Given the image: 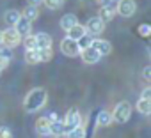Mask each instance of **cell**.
I'll use <instances>...</instances> for the list:
<instances>
[{
  "label": "cell",
  "mask_w": 151,
  "mask_h": 138,
  "mask_svg": "<svg viewBox=\"0 0 151 138\" xmlns=\"http://www.w3.org/2000/svg\"><path fill=\"white\" fill-rule=\"evenodd\" d=\"M46 117L50 119V122H53V120H57V119H59V115H57L55 112H52V113H50V115H46Z\"/></svg>",
  "instance_id": "cell-34"
},
{
  "label": "cell",
  "mask_w": 151,
  "mask_h": 138,
  "mask_svg": "<svg viewBox=\"0 0 151 138\" xmlns=\"http://www.w3.org/2000/svg\"><path fill=\"white\" fill-rule=\"evenodd\" d=\"M23 46H25V50H37V48H36V37H34L32 34H30V36H25Z\"/></svg>",
  "instance_id": "cell-26"
},
{
  "label": "cell",
  "mask_w": 151,
  "mask_h": 138,
  "mask_svg": "<svg viewBox=\"0 0 151 138\" xmlns=\"http://www.w3.org/2000/svg\"><path fill=\"white\" fill-rule=\"evenodd\" d=\"M114 120H112V113L110 112H107V110H101L98 115H96V126H100V127H107V126H110Z\"/></svg>",
  "instance_id": "cell-14"
},
{
  "label": "cell",
  "mask_w": 151,
  "mask_h": 138,
  "mask_svg": "<svg viewBox=\"0 0 151 138\" xmlns=\"http://www.w3.org/2000/svg\"><path fill=\"white\" fill-rule=\"evenodd\" d=\"M37 53H39V62H48L52 57H53V51H52V48H45V50H37Z\"/></svg>",
  "instance_id": "cell-25"
},
{
  "label": "cell",
  "mask_w": 151,
  "mask_h": 138,
  "mask_svg": "<svg viewBox=\"0 0 151 138\" xmlns=\"http://www.w3.org/2000/svg\"><path fill=\"white\" fill-rule=\"evenodd\" d=\"M0 46H2V30H0Z\"/></svg>",
  "instance_id": "cell-35"
},
{
  "label": "cell",
  "mask_w": 151,
  "mask_h": 138,
  "mask_svg": "<svg viewBox=\"0 0 151 138\" xmlns=\"http://www.w3.org/2000/svg\"><path fill=\"white\" fill-rule=\"evenodd\" d=\"M34 37H36V48H37V50L52 48V37H50V34H46V32H37V34H34Z\"/></svg>",
  "instance_id": "cell-11"
},
{
  "label": "cell",
  "mask_w": 151,
  "mask_h": 138,
  "mask_svg": "<svg viewBox=\"0 0 151 138\" xmlns=\"http://www.w3.org/2000/svg\"><path fill=\"white\" fill-rule=\"evenodd\" d=\"M62 124H64V134L69 133L71 129H75L77 126H80V124H82V115H80V112H78L77 108L68 110L66 117L62 119Z\"/></svg>",
  "instance_id": "cell-3"
},
{
  "label": "cell",
  "mask_w": 151,
  "mask_h": 138,
  "mask_svg": "<svg viewBox=\"0 0 151 138\" xmlns=\"http://www.w3.org/2000/svg\"><path fill=\"white\" fill-rule=\"evenodd\" d=\"M22 16H23L25 20H29V21H34V20H37L39 11H37V7H34V6H27V7L23 9Z\"/></svg>",
  "instance_id": "cell-19"
},
{
  "label": "cell",
  "mask_w": 151,
  "mask_h": 138,
  "mask_svg": "<svg viewBox=\"0 0 151 138\" xmlns=\"http://www.w3.org/2000/svg\"><path fill=\"white\" fill-rule=\"evenodd\" d=\"M60 51L66 57H77V55H80V48H78L77 41H73L69 37H64L60 41Z\"/></svg>",
  "instance_id": "cell-7"
},
{
  "label": "cell",
  "mask_w": 151,
  "mask_h": 138,
  "mask_svg": "<svg viewBox=\"0 0 151 138\" xmlns=\"http://www.w3.org/2000/svg\"><path fill=\"white\" fill-rule=\"evenodd\" d=\"M80 57H82V60H84L86 64H96V62L101 58V55H100L94 48H91V46L80 50Z\"/></svg>",
  "instance_id": "cell-10"
},
{
  "label": "cell",
  "mask_w": 151,
  "mask_h": 138,
  "mask_svg": "<svg viewBox=\"0 0 151 138\" xmlns=\"http://www.w3.org/2000/svg\"><path fill=\"white\" fill-rule=\"evenodd\" d=\"M50 134H53V136H62L64 134V124H62L60 119H57L50 124Z\"/></svg>",
  "instance_id": "cell-21"
},
{
  "label": "cell",
  "mask_w": 151,
  "mask_h": 138,
  "mask_svg": "<svg viewBox=\"0 0 151 138\" xmlns=\"http://www.w3.org/2000/svg\"><path fill=\"white\" fill-rule=\"evenodd\" d=\"M132 115V105L128 101H119L112 112V120L117 124H124Z\"/></svg>",
  "instance_id": "cell-2"
},
{
  "label": "cell",
  "mask_w": 151,
  "mask_h": 138,
  "mask_svg": "<svg viewBox=\"0 0 151 138\" xmlns=\"http://www.w3.org/2000/svg\"><path fill=\"white\" fill-rule=\"evenodd\" d=\"M11 58H13L11 50H7V48H0V71H2V69H6V67L9 65Z\"/></svg>",
  "instance_id": "cell-18"
},
{
  "label": "cell",
  "mask_w": 151,
  "mask_h": 138,
  "mask_svg": "<svg viewBox=\"0 0 151 138\" xmlns=\"http://www.w3.org/2000/svg\"><path fill=\"white\" fill-rule=\"evenodd\" d=\"M140 97H142V99H149V97H151V89L146 87V89L142 90V96H140Z\"/></svg>",
  "instance_id": "cell-31"
},
{
  "label": "cell",
  "mask_w": 151,
  "mask_h": 138,
  "mask_svg": "<svg viewBox=\"0 0 151 138\" xmlns=\"http://www.w3.org/2000/svg\"><path fill=\"white\" fill-rule=\"evenodd\" d=\"M137 112L142 113V115H149V113H151V101L140 97V99L137 101Z\"/></svg>",
  "instance_id": "cell-20"
},
{
  "label": "cell",
  "mask_w": 151,
  "mask_h": 138,
  "mask_svg": "<svg viewBox=\"0 0 151 138\" xmlns=\"http://www.w3.org/2000/svg\"><path fill=\"white\" fill-rule=\"evenodd\" d=\"M77 23H78V18L75 16L73 13H68V14H64L60 18V28H64V30H69L71 27H75Z\"/></svg>",
  "instance_id": "cell-15"
},
{
  "label": "cell",
  "mask_w": 151,
  "mask_h": 138,
  "mask_svg": "<svg viewBox=\"0 0 151 138\" xmlns=\"http://www.w3.org/2000/svg\"><path fill=\"white\" fill-rule=\"evenodd\" d=\"M0 138H13V133L7 126H2L0 127Z\"/></svg>",
  "instance_id": "cell-29"
},
{
  "label": "cell",
  "mask_w": 151,
  "mask_h": 138,
  "mask_svg": "<svg viewBox=\"0 0 151 138\" xmlns=\"http://www.w3.org/2000/svg\"><path fill=\"white\" fill-rule=\"evenodd\" d=\"M55 138H66V136H64V134H62V136H55Z\"/></svg>",
  "instance_id": "cell-36"
},
{
  "label": "cell",
  "mask_w": 151,
  "mask_h": 138,
  "mask_svg": "<svg viewBox=\"0 0 151 138\" xmlns=\"http://www.w3.org/2000/svg\"><path fill=\"white\" fill-rule=\"evenodd\" d=\"M50 119L48 117H39L36 120V133L41 134V136H48L50 134Z\"/></svg>",
  "instance_id": "cell-13"
},
{
  "label": "cell",
  "mask_w": 151,
  "mask_h": 138,
  "mask_svg": "<svg viewBox=\"0 0 151 138\" xmlns=\"http://www.w3.org/2000/svg\"><path fill=\"white\" fill-rule=\"evenodd\" d=\"M137 11V4L135 0H117L116 2V13L123 18H130L133 16Z\"/></svg>",
  "instance_id": "cell-6"
},
{
  "label": "cell",
  "mask_w": 151,
  "mask_h": 138,
  "mask_svg": "<svg viewBox=\"0 0 151 138\" xmlns=\"http://www.w3.org/2000/svg\"><path fill=\"white\" fill-rule=\"evenodd\" d=\"M29 2V6H34V7H37L39 4H43V0H27Z\"/></svg>",
  "instance_id": "cell-33"
},
{
  "label": "cell",
  "mask_w": 151,
  "mask_h": 138,
  "mask_svg": "<svg viewBox=\"0 0 151 138\" xmlns=\"http://www.w3.org/2000/svg\"><path fill=\"white\" fill-rule=\"evenodd\" d=\"M46 101H48V92H46L43 87H36V89H32V90L25 96V99H23V108H25L27 113H34V112H39V110L46 105Z\"/></svg>",
  "instance_id": "cell-1"
},
{
  "label": "cell",
  "mask_w": 151,
  "mask_h": 138,
  "mask_svg": "<svg viewBox=\"0 0 151 138\" xmlns=\"http://www.w3.org/2000/svg\"><path fill=\"white\" fill-rule=\"evenodd\" d=\"M43 4L52 11H57V9H60L64 6V0H43Z\"/></svg>",
  "instance_id": "cell-24"
},
{
  "label": "cell",
  "mask_w": 151,
  "mask_h": 138,
  "mask_svg": "<svg viewBox=\"0 0 151 138\" xmlns=\"http://www.w3.org/2000/svg\"><path fill=\"white\" fill-rule=\"evenodd\" d=\"M84 28H86V34H87V36H91L93 39H96V36H100V34L105 30V23H103L98 16H93V18H89V20L86 21Z\"/></svg>",
  "instance_id": "cell-4"
},
{
  "label": "cell",
  "mask_w": 151,
  "mask_h": 138,
  "mask_svg": "<svg viewBox=\"0 0 151 138\" xmlns=\"http://www.w3.org/2000/svg\"><path fill=\"white\" fill-rule=\"evenodd\" d=\"M142 76H144V80H146V82H149V80H151V67H149V65H146V67L142 69Z\"/></svg>",
  "instance_id": "cell-30"
},
{
  "label": "cell",
  "mask_w": 151,
  "mask_h": 138,
  "mask_svg": "<svg viewBox=\"0 0 151 138\" xmlns=\"http://www.w3.org/2000/svg\"><path fill=\"white\" fill-rule=\"evenodd\" d=\"M20 43H22V37L18 36V32H16L13 27H7L6 30H2V44H4L7 50L16 48Z\"/></svg>",
  "instance_id": "cell-5"
},
{
  "label": "cell",
  "mask_w": 151,
  "mask_h": 138,
  "mask_svg": "<svg viewBox=\"0 0 151 138\" xmlns=\"http://www.w3.org/2000/svg\"><path fill=\"white\" fill-rule=\"evenodd\" d=\"M66 32H68V37L73 39V41H78L80 37L86 36V28H84V25H80V23H77L75 27H71V28L66 30Z\"/></svg>",
  "instance_id": "cell-16"
},
{
  "label": "cell",
  "mask_w": 151,
  "mask_h": 138,
  "mask_svg": "<svg viewBox=\"0 0 151 138\" xmlns=\"http://www.w3.org/2000/svg\"><path fill=\"white\" fill-rule=\"evenodd\" d=\"M116 16V6H101L100 7V13H98V18L107 23V21H112Z\"/></svg>",
  "instance_id": "cell-12"
},
{
  "label": "cell",
  "mask_w": 151,
  "mask_h": 138,
  "mask_svg": "<svg viewBox=\"0 0 151 138\" xmlns=\"http://www.w3.org/2000/svg\"><path fill=\"white\" fill-rule=\"evenodd\" d=\"M16 32H18V36L20 37H25V36H30V32H32V21H29V20H25L23 16L16 21V25L13 27Z\"/></svg>",
  "instance_id": "cell-9"
},
{
  "label": "cell",
  "mask_w": 151,
  "mask_h": 138,
  "mask_svg": "<svg viewBox=\"0 0 151 138\" xmlns=\"http://www.w3.org/2000/svg\"><path fill=\"white\" fill-rule=\"evenodd\" d=\"M64 136L66 138H86V127H84V124L77 126L75 129H71L69 133H66Z\"/></svg>",
  "instance_id": "cell-22"
},
{
  "label": "cell",
  "mask_w": 151,
  "mask_h": 138,
  "mask_svg": "<svg viewBox=\"0 0 151 138\" xmlns=\"http://www.w3.org/2000/svg\"><path fill=\"white\" fill-rule=\"evenodd\" d=\"M25 62L27 64H39L37 50H25Z\"/></svg>",
  "instance_id": "cell-23"
},
{
  "label": "cell",
  "mask_w": 151,
  "mask_h": 138,
  "mask_svg": "<svg viewBox=\"0 0 151 138\" xmlns=\"http://www.w3.org/2000/svg\"><path fill=\"white\" fill-rule=\"evenodd\" d=\"M22 18V13L20 11H16V9H9V11H6L4 13V21L9 25V27H14L16 25V21Z\"/></svg>",
  "instance_id": "cell-17"
},
{
  "label": "cell",
  "mask_w": 151,
  "mask_h": 138,
  "mask_svg": "<svg viewBox=\"0 0 151 138\" xmlns=\"http://www.w3.org/2000/svg\"><path fill=\"white\" fill-rule=\"evenodd\" d=\"M91 48H94L101 57L110 55V51H112V44H110V41H107V39H93V41H91Z\"/></svg>",
  "instance_id": "cell-8"
},
{
  "label": "cell",
  "mask_w": 151,
  "mask_h": 138,
  "mask_svg": "<svg viewBox=\"0 0 151 138\" xmlns=\"http://www.w3.org/2000/svg\"><path fill=\"white\" fill-rule=\"evenodd\" d=\"M100 2H101V6H116L117 0H100Z\"/></svg>",
  "instance_id": "cell-32"
},
{
  "label": "cell",
  "mask_w": 151,
  "mask_h": 138,
  "mask_svg": "<svg viewBox=\"0 0 151 138\" xmlns=\"http://www.w3.org/2000/svg\"><path fill=\"white\" fill-rule=\"evenodd\" d=\"M137 32H139V36H142V37H149V36H151V27H149L147 23H142V25H139Z\"/></svg>",
  "instance_id": "cell-27"
},
{
  "label": "cell",
  "mask_w": 151,
  "mask_h": 138,
  "mask_svg": "<svg viewBox=\"0 0 151 138\" xmlns=\"http://www.w3.org/2000/svg\"><path fill=\"white\" fill-rule=\"evenodd\" d=\"M91 41H93V37L86 34L84 37H80V39L77 41V44H78V48H80V50H84V48H87V46H91Z\"/></svg>",
  "instance_id": "cell-28"
}]
</instances>
